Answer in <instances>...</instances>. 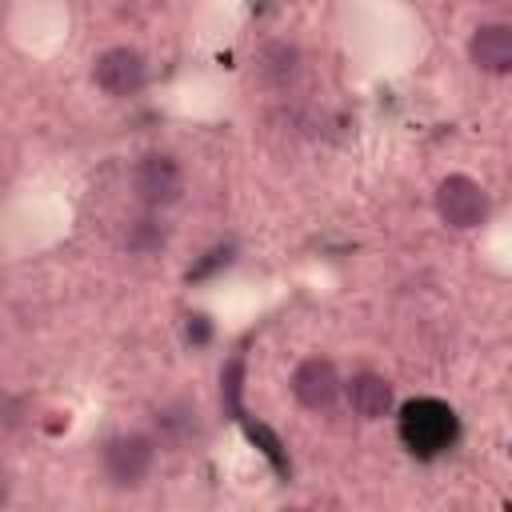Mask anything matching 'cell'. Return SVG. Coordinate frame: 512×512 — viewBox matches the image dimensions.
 <instances>
[{
	"mask_svg": "<svg viewBox=\"0 0 512 512\" xmlns=\"http://www.w3.org/2000/svg\"><path fill=\"white\" fill-rule=\"evenodd\" d=\"M396 428H400L404 448H408L412 456H420V460H432V456L448 452V448L456 444V436H460L456 412H452L444 400H436V396H416V400H408V404L400 408Z\"/></svg>",
	"mask_w": 512,
	"mask_h": 512,
	"instance_id": "1",
	"label": "cell"
},
{
	"mask_svg": "<svg viewBox=\"0 0 512 512\" xmlns=\"http://www.w3.org/2000/svg\"><path fill=\"white\" fill-rule=\"evenodd\" d=\"M92 80H96V88L108 92V96H132V92L144 88L148 64H144V56H140L136 48H124V44H120V48H108V52L96 56Z\"/></svg>",
	"mask_w": 512,
	"mask_h": 512,
	"instance_id": "5",
	"label": "cell"
},
{
	"mask_svg": "<svg viewBox=\"0 0 512 512\" xmlns=\"http://www.w3.org/2000/svg\"><path fill=\"white\" fill-rule=\"evenodd\" d=\"M248 436H252V440H260V452H264V456H268V460H272L280 472L288 468V460H284V452H280V440H276L268 428H260V424H248Z\"/></svg>",
	"mask_w": 512,
	"mask_h": 512,
	"instance_id": "13",
	"label": "cell"
},
{
	"mask_svg": "<svg viewBox=\"0 0 512 512\" xmlns=\"http://www.w3.org/2000/svg\"><path fill=\"white\" fill-rule=\"evenodd\" d=\"M240 392H244V356H232L220 372V400L232 416H240Z\"/></svg>",
	"mask_w": 512,
	"mask_h": 512,
	"instance_id": "12",
	"label": "cell"
},
{
	"mask_svg": "<svg viewBox=\"0 0 512 512\" xmlns=\"http://www.w3.org/2000/svg\"><path fill=\"white\" fill-rule=\"evenodd\" d=\"M184 332H188V340H192V344H208V336H212L208 316H200V312H196V316H188V328H184Z\"/></svg>",
	"mask_w": 512,
	"mask_h": 512,
	"instance_id": "15",
	"label": "cell"
},
{
	"mask_svg": "<svg viewBox=\"0 0 512 512\" xmlns=\"http://www.w3.org/2000/svg\"><path fill=\"white\" fill-rule=\"evenodd\" d=\"M348 404L356 416L364 420H380L388 408H392V384L376 372H356L348 380Z\"/></svg>",
	"mask_w": 512,
	"mask_h": 512,
	"instance_id": "8",
	"label": "cell"
},
{
	"mask_svg": "<svg viewBox=\"0 0 512 512\" xmlns=\"http://www.w3.org/2000/svg\"><path fill=\"white\" fill-rule=\"evenodd\" d=\"M132 184H136V196H140L148 208H168V204H176L180 192H184V172H180V164H176L172 156L148 152V156L136 164Z\"/></svg>",
	"mask_w": 512,
	"mask_h": 512,
	"instance_id": "4",
	"label": "cell"
},
{
	"mask_svg": "<svg viewBox=\"0 0 512 512\" xmlns=\"http://www.w3.org/2000/svg\"><path fill=\"white\" fill-rule=\"evenodd\" d=\"M436 212L448 228H476L488 216V196L472 176H444L436 184Z\"/></svg>",
	"mask_w": 512,
	"mask_h": 512,
	"instance_id": "3",
	"label": "cell"
},
{
	"mask_svg": "<svg viewBox=\"0 0 512 512\" xmlns=\"http://www.w3.org/2000/svg\"><path fill=\"white\" fill-rule=\"evenodd\" d=\"M228 264H232V244L204 252V260H200V264H196L188 276H196V280H200V276H208V272H216V268H228Z\"/></svg>",
	"mask_w": 512,
	"mask_h": 512,
	"instance_id": "14",
	"label": "cell"
},
{
	"mask_svg": "<svg viewBox=\"0 0 512 512\" xmlns=\"http://www.w3.org/2000/svg\"><path fill=\"white\" fill-rule=\"evenodd\" d=\"M164 244V228L156 224V220H132L128 224V232H124V248L128 252H136V256H148V252H156Z\"/></svg>",
	"mask_w": 512,
	"mask_h": 512,
	"instance_id": "11",
	"label": "cell"
},
{
	"mask_svg": "<svg viewBox=\"0 0 512 512\" xmlns=\"http://www.w3.org/2000/svg\"><path fill=\"white\" fill-rule=\"evenodd\" d=\"M156 428H160V440L164 444L184 448L196 436V408L184 404V400H176V404H168V408L156 412Z\"/></svg>",
	"mask_w": 512,
	"mask_h": 512,
	"instance_id": "10",
	"label": "cell"
},
{
	"mask_svg": "<svg viewBox=\"0 0 512 512\" xmlns=\"http://www.w3.org/2000/svg\"><path fill=\"white\" fill-rule=\"evenodd\" d=\"M288 512H300V508H288Z\"/></svg>",
	"mask_w": 512,
	"mask_h": 512,
	"instance_id": "17",
	"label": "cell"
},
{
	"mask_svg": "<svg viewBox=\"0 0 512 512\" xmlns=\"http://www.w3.org/2000/svg\"><path fill=\"white\" fill-rule=\"evenodd\" d=\"M508 456H512V444H508Z\"/></svg>",
	"mask_w": 512,
	"mask_h": 512,
	"instance_id": "16",
	"label": "cell"
},
{
	"mask_svg": "<svg viewBox=\"0 0 512 512\" xmlns=\"http://www.w3.org/2000/svg\"><path fill=\"white\" fill-rule=\"evenodd\" d=\"M152 460H156V440L144 436V432H120L104 444L100 452V464H104V476L108 484L116 488H136L144 484V476L152 472Z\"/></svg>",
	"mask_w": 512,
	"mask_h": 512,
	"instance_id": "2",
	"label": "cell"
},
{
	"mask_svg": "<svg viewBox=\"0 0 512 512\" xmlns=\"http://www.w3.org/2000/svg\"><path fill=\"white\" fill-rule=\"evenodd\" d=\"M468 56L480 72H492V76L512 72V28L508 24H480L468 40Z\"/></svg>",
	"mask_w": 512,
	"mask_h": 512,
	"instance_id": "7",
	"label": "cell"
},
{
	"mask_svg": "<svg viewBox=\"0 0 512 512\" xmlns=\"http://www.w3.org/2000/svg\"><path fill=\"white\" fill-rule=\"evenodd\" d=\"M292 396H296L304 408H312V412L332 408L336 396H340V376H336V368H332L328 360H320V356L304 360V364L292 372Z\"/></svg>",
	"mask_w": 512,
	"mask_h": 512,
	"instance_id": "6",
	"label": "cell"
},
{
	"mask_svg": "<svg viewBox=\"0 0 512 512\" xmlns=\"http://www.w3.org/2000/svg\"><path fill=\"white\" fill-rule=\"evenodd\" d=\"M296 72H300V52H296V44L272 40V44L260 48V56H256V76H260L264 84L288 88V84L296 80Z\"/></svg>",
	"mask_w": 512,
	"mask_h": 512,
	"instance_id": "9",
	"label": "cell"
}]
</instances>
